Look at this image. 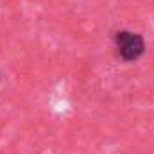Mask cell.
Wrapping results in <instances>:
<instances>
[{
	"label": "cell",
	"instance_id": "cell-1",
	"mask_svg": "<svg viewBox=\"0 0 154 154\" xmlns=\"http://www.w3.org/2000/svg\"><path fill=\"white\" fill-rule=\"evenodd\" d=\"M115 47L120 59L125 63H134L145 54V39L131 31H118L115 34Z\"/></svg>",
	"mask_w": 154,
	"mask_h": 154
}]
</instances>
